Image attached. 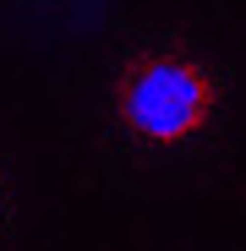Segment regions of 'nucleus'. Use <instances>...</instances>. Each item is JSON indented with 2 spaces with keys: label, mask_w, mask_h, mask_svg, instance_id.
Here are the masks:
<instances>
[{
  "label": "nucleus",
  "mask_w": 246,
  "mask_h": 251,
  "mask_svg": "<svg viewBox=\"0 0 246 251\" xmlns=\"http://www.w3.org/2000/svg\"><path fill=\"white\" fill-rule=\"evenodd\" d=\"M120 115L148 142H181L214 115V82L181 55H137L120 76Z\"/></svg>",
  "instance_id": "f257e3e1"
}]
</instances>
